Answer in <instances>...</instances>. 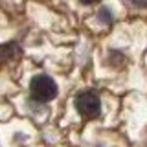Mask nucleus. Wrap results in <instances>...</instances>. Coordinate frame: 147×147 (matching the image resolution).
<instances>
[{
	"label": "nucleus",
	"mask_w": 147,
	"mask_h": 147,
	"mask_svg": "<svg viewBox=\"0 0 147 147\" xmlns=\"http://www.w3.org/2000/svg\"><path fill=\"white\" fill-rule=\"evenodd\" d=\"M57 83L46 74H37L30 81V96L31 99L39 101V103H48L53 98H57Z\"/></svg>",
	"instance_id": "1"
},
{
	"label": "nucleus",
	"mask_w": 147,
	"mask_h": 147,
	"mask_svg": "<svg viewBox=\"0 0 147 147\" xmlns=\"http://www.w3.org/2000/svg\"><path fill=\"white\" fill-rule=\"evenodd\" d=\"M76 109L85 119H96L101 114L99 96L92 90H85L76 98Z\"/></svg>",
	"instance_id": "2"
},
{
	"label": "nucleus",
	"mask_w": 147,
	"mask_h": 147,
	"mask_svg": "<svg viewBox=\"0 0 147 147\" xmlns=\"http://www.w3.org/2000/svg\"><path fill=\"white\" fill-rule=\"evenodd\" d=\"M20 48L18 44L15 42H9V44H2L0 46V64H6V63H11L15 59L20 57Z\"/></svg>",
	"instance_id": "3"
},
{
	"label": "nucleus",
	"mask_w": 147,
	"mask_h": 147,
	"mask_svg": "<svg viewBox=\"0 0 147 147\" xmlns=\"http://www.w3.org/2000/svg\"><path fill=\"white\" fill-rule=\"evenodd\" d=\"M83 4H96V2H99V0H81Z\"/></svg>",
	"instance_id": "4"
}]
</instances>
